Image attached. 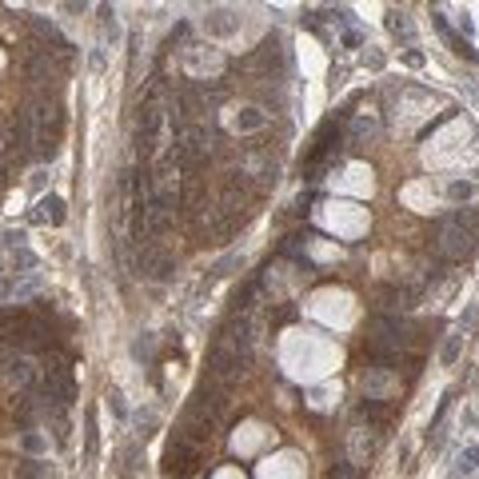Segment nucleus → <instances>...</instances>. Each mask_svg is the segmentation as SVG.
<instances>
[{
	"label": "nucleus",
	"mask_w": 479,
	"mask_h": 479,
	"mask_svg": "<svg viewBox=\"0 0 479 479\" xmlns=\"http://www.w3.org/2000/svg\"><path fill=\"white\" fill-rule=\"evenodd\" d=\"M244 360H240V351L220 336L216 340V347H212V356H208V380H212V387H220V391H228L232 383L240 380V371H244Z\"/></svg>",
	"instance_id": "nucleus-1"
},
{
	"label": "nucleus",
	"mask_w": 479,
	"mask_h": 479,
	"mask_svg": "<svg viewBox=\"0 0 479 479\" xmlns=\"http://www.w3.org/2000/svg\"><path fill=\"white\" fill-rule=\"evenodd\" d=\"M160 132H164V112H160V104H144L140 108V120H136V152L140 160L148 164L152 156H160Z\"/></svg>",
	"instance_id": "nucleus-2"
},
{
	"label": "nucleus",
	"mask_w": 479,
	"mask_h": 479,
	"mask_svg": "<svg viewBox=\"0 0 479 479\" xmlns=\"http://www.w3.org/2000/svg\"><path fill=\"white\" fill-rule=\"evenodd\" d=\"M164 467L172 471V476H188L192 467H196V443H188L184 436L164 451Z\"/></svg>",
	"instance_id": "nucleus-3"
},
{
	"label": "nucleus",
	"mask_w": 479,
	"mask_h": 479,
	"mask_svg": "<svg viewBox=\"0 0 479 479\" xmlns=\"http://www.w3.org/2000/svg\"><path fill=\"white\" fill-rule=\"evenodd\" d=\"M4 376H8V383H12V387H20V391H32V387H40V383H37V367L28 364L24 356H12V360L4 364Z\"/></svg>",
	"instance_id": "nucleus-4"
},
{
	"label": "nucleus",
	"mask_w": 479,
	"mask_h": 479,
	"mask_svg": "<svg viewBox=\"0 0 479 479\" xmlns=\"http://www.w3.org/2000/svg\"><path fill=\"white\" fill-rule=\"evenodd\" d=\"M176 224V212L164 208V204H156V200H148V208H144V228H148V236H164V232H172Z\"/></svg>",
	"instance_id": "nucleus-5"
},
{
	"label": "nucleus",
	"mask_w": 479,
	"mask_h": 479,
	"mask_svg": "<svg viewBox=\"0 0 479 479\" xmlns=\"http://www.w3.org/2000/svg\"><path fill=\"white\" fill-rule=\"evenodd\" d=\"M40 287V276H0V300H20V296H32Z\"/></svg>",
	"instance_id": "nucleus-6"
},
{
	"label": "nucleus",
	"mask_w": 479,
	"mask_h": 479,
	"mask_svg": "<svg viewBox=\"0 0 479 479\" xmlns=\"http://www.w3.org/2000/svg\"><path fill=\"white\" fill-rule=\"evenodd\" d=\"M32 220H40V224H64V200L60 196H44L37 204V212H32Z\"/></svg>",
	"instance_id": "nucleus-7"
},
{
	"label": "nucleus",
	"mask_w": 479,
	"mask_h": 479,
	"mask_svg": "<svg viewBox=\"0 0 479 479\" xmlns=\"http://www.w3.org/2000/svg\"><path fill=\"white\" fill-rule=\"evenodd\" d=\"M96 447H100V440H96V411H88L84 416V460L88 463L96 460Z\"/></svg>",
	"instance_id": "nucleus-8"
},
{
	"label": "nucleus",
	"mask_w": 479,
	"mask_h": 479,
	"mask_svg": "<svg viewBox=\"0 0 479 479\" xmlns=\"http://www.w3.org/2000/svg\"><path fill=\"white\" fill-rule=\"evenodd\" d=\"M460 347H463V327H460V332H451V336H447V344H443L440 360H443L447 367H451L456 360H460Z\"/></svg>",
	"instance_id": "nucleus-9"
},
{
	"label": "nucleus",
	"mask_w": 479,
	"mask_h": 479,
	"mask_svg": "<svg viewBox=\"0 0 479 479\" xmlns=\"http://www.w3.org/2000/svg\"><path fill=\"white\" fill-rule=\"evenodd\" d=\"M479 467V443L476 447H467V451H460V460H456V476H471Z\"/></svg>",
	"instance_id": "nucleus-10"
},
{
	"label": "nucleus",
	"mask_w": 479,
	"mask_h": 479,
	"mask_svg": "<svg viewBox=\"0 0 479 479\" xmlns=\"http://www.w3.org/2000/svg\"><path fill=\"white\" fill-rule=\"evenodd\" d=\"M447 196H451L456 204H460V200H471V196H476V184H471V180H451V184H447Z\"/></svg>",
	"instance_id": "nucleus-11"
},
{
	"label": "nucleus",
	"mask_w": 479,
	"mask_h": 479,
	"mask_svg": "<svg viewBox=\"0 0 479 479\" xmlns=\"http://www.w3.org/2000/svg\"><path fill=\"white\" fill-rule=\"evenodd\" d=\"M387 28L396 32V37H403V40H411V20L403 17V12H387Z\"/></svg>",
	"instance_id": "nucleus-12"
},
{
	"label": "nucleus",
	"mask_w": 479,
	"mask_h": 479,
	"mask_svg": "<svg viewBox=\"0 0 479 479\" xmlns=\"http://www.w3.org/2000/svg\"><path fill=\"white\" fill-rule=\"evenodd\" d=\"M20 479H48V467L40 460H24L20 463Z\"/></svg>",
	"instance_id": "nucleus-13"
},
{
	"label": "nucleus",
	"mask_w": 479,
	"mask_h": 479,
	"mask_svg": "<svg viewBox=\"0 0 479 479\" xmlns=\"http://www.w3.org/2000/svg\"><path fill=\"white\" fill-rule=\"evenodd\" d=\"M17 420H20V427H32V420H37V403H32V400H20L17 403Z\"/></svg>",
	"instance_id": "nucleus-14"
},
{
	"label": "nucleus",
	"mask_w": 479,
	"mask_h": 479,
	"mask_svg": "<svg viewBox=\"0 0 479 479\" xmlns=\"http://www.w3.org/2000/svg\"><path fill=\"white\" fill-rule=\"evenodd\" d=\"M327 479H356V467H351V463H336V467L327 471Z\"/></svg>",
	"instance_id": "nucleus-15"
},
{
	"label": "nucleus",
	"mask_w": 479,
	"mask_h": 479,
	"mask_svg": "<svg viewBox=\"0 0 479 479\" xmlns=\"http://www.w3.org/2000/svg\"><path fill=\"white\" fill-rule=\"evenodd\" d=\"M451 48H456L460 57H467V60H471V64H479V52H476V48H471V44H467V40H456Z\"/></svg>",
	"instance_id": "nucleus-16"
},
{
	"label": "nucleus",
	"mask_w": 479,
	"mask_h": 479,
	"mask_svg": "<svg viewBox=\"0 0 479 479\" xmlns=\"http://www.w3.org/2000/svg\"><path fill=\"white\" fill-rule=\"evenodd\" d=\"M24 447H28V451H40V447H44V440H40V436H32V431H24Z\"/></svg>",
	"instance_id": "nucleus-17"
},
{
	"label": "nucleus",
	"mask_w": 479,
	"mask_h": 479,
	"mask_svg": "<svg viewBox=\"0 0 479 479\" xmlns=\"http://www.w3.org/2000/svg\"><path fill=\"white\" fill-rule=\"evenodd\" d=\"M108 403L116 407V416H124V396L120 391H108Z\"/></svg>",
	"instance_id": "nucleus-18"
}]
</instances>
